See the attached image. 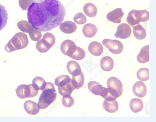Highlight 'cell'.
<instances>
[{"instance_id":"11","label":"cell","mask_w":156,"mask_h":122,"mask_svg":"<svg viewBox=\"0 0 156 122\" xmlns=\"http://www.w3.org/2000/svg\"><path fill=\"white\" fill-rule=\"evenodd\" d=\"M133 92L135 96L140 98L144 97L147 94V89L143 81H138L136 82L133 86Z\"/></svg>"},{"instance_id":"17","label":"cell","mask_w":156,"mask_h":122,"mask_svg":"<svg viewBox=\"0 0 156 122\" xmlns=\"http://www.w3.org/2000/svg\"><path fill=\"white\" fill-rule=\"evenodd\" d=\"M97 27L95 24H88L83 26L82 29L84 35L87 38H92L97 33Z\"/></svg>"},{"instance_id":"7","label":"cell","mask_w":156,"mask_h":122,"mask_svg":"<svg viewBox=\"0 0 156 122\" xmlns=\"http://www.w3.org/2000/svg\"><path fill=\"white\" fill-rule=\"evenodd\" d=\"M76 47L75 43L70 40L64 41L61 45V50L62 53L70 57L76 50Z\"/></svg>"},{"instance_id":"8","label":"cell","mask_w":156,"mask_h":122,"mask_svg":"<svg viewBox=\"0 0 156 122\" xmlns=\"http://www.w3.org/2000/svg\"><path fill=\"white\" fill-rule=\"evenodd\" d=\"M107 86L109 88L113 89L118 93L119 97L123 93V89L122 83L116 77H110L107 81Z\"/></svg>"},{"instance_id":"36","label":"cell","mask_w":156,"mask_h":122,"mask_svg":"<svg viewBox=\"0 0 156 122\" xmlns=\"http://www.w3.org/2000/svg\"><path fill=\"white\" fill-rule=\"evenodd\" d=\"M73 20L77 24H82L87 21V19L83 13H78L73 17Z\"/></svg>"},{"instance_id":"34","label":"cell","mask_w":156,"mask_h":122,"mask_svg":"<svg viewBox=\"0 0 156 122\" xmlns=\"http://www.w3.org/2000/svg\"><path fill=\"white\" fill-rule=\"evenodd\" d=\"M33 83L37 86L39 90H43L45 87L47 82L42 77H36L33 80Z\"/></svg>"},{"instance_id":"18","label":"cell","mask_w":156,"mask_h":122,"mask_svg":"<svg viewBox=\"0 0 156 122\" xmlns=\"http://www.w3.org/2000/svg\"><path fill=\"white\" fill-rule=\"evenodd\" d=\"M104 88V87L96 81H90L88 84V89L90 92L96 96H101Z\"/></svg>"},{"instance_id":"24","label":"cell","mask_w":156,"mask_h":122,"mask_svg":"<svg viewBox=\"0 0 156 122\" xmlns=\"http://www.w3.org/2000/svg\"><path fill=\"white\" fill-rule=\"evenodd\" d=\"M8 14L5 6L0 4V31L5 28L7 24Z\"/></svg>"},{"instance_id":"29","label":"cell","mask_w":156,"mask_h":122,"mask_svg":"<svg viewBox=\"0 0 156 122\" xmlns=\"http://www.w3.org/2000/svg\"><path fill=\"white\" fill-rule=\"evenodd\" d=\"M71 80L68 75H62L56 78L55 80V84L57 86H64L70 83Z\"/></svg>"},{"instance_id":"33","label":"cell","mask_w":156,"mask_h":122,"mask_svg":"<svg viewBox=\"0 0 156 122\" xmlns=\"http://www.w3.org/2000/svg\"><path fill=\"white\" fill-rule=\"evenodd\" d=\"M73 76L72 78L75 81L77 85V89H80L83 86L84 83V77L82 72L77 76Z\"/></svg>"},{"instance_id":"31","label":"cell","mask_w":156,"mask_h":122,"mask_svg":"<svg viewBox=\"0 0 156 122\" xmlns=\"http://www.w3.org/2000/svg\"><path fill=\"white\" fill-rule=\"evenodd\" d=\"M85 57V52L82 48L76 47V49L75 52L70 57L76 60H80L83 59Z\"/></svg>"},{"instance_id":"27","label":"cell","mask_w":156,"mask_h":122,"mask_svg":"<svg viewBox=\"0 0 156 122\" xmlns=\"http://www.w3.org/2000/svg\"><path fill=\"white\" fill-rule=\"evenodd\" d=\"M41 40L49 50L55 43V37L52 33H46L43 35Z\"/></svg>"},{"instance_id":"28","label":"cell","mask_w":156,"mask_h":122,"mask_svg":"<svg viewBox=\"0 0 156 122\" xmlns=\"http://www.w3.org/2000/svg\"><path fill=\"white\" fill-rule=\"evenodd\" d=\"M135 15L136 19L139 22H146L149 20V13L147 10H135Z\"/></svg>"},{"instance_id":"19","label":"cell","mask_w":156,"mask_h":122,"mask_svg":"<svg viewBox=\"0 0 156 122\" xmlns=\"http://www.w3.org/2000/svg\"><path fill=\"white\" fill-rule=\"evenodd\" d=\"M101 67L104 71L109 72L113 69L114 62L113 59L109 56L103 57L101 60Z\"/></svg>"},{"instance_id":"35","label":"cell","mask_w":156,"mask_h":122,"mask_svg":"<svg viewBox=\"0 0 156 122\" xmlns=\"http://www.w3.org/2000/svg\"><path fill=\"white\" fill-rule=\"evenodd\" d=\"M63 105L66 108H70L74 104V99L70 96H63L62 99Z\"/></svg>"},{"instance_id":"37","label":"cell","mask_w":156,"mask_h":122,"mask_svg":"<svg viewBox=\"0 0 156 122\" xmlns=\"http://www.w3.org/2000/svg\"><path fill=\"white\" fill-rule=\"evenodd\" d=\"M31 39L34 41H37L40 40L42 37L41 31H38V29H35L33 32L29 34Z\"/></svg>"},{"instance_id":"21","label":"cell","mask_w":156,"mask_h":122,"mask_svg":"<svg viewBox=\"0 0 156 122\" xmlns=\"http://www.w3.org/2000/svg\"><path fill=\"white\" fill-rule=\"evenodd\" d=\"M103 107L108 113H116L118 110V104L116 100L111 101L105 100L103 104Z\"/></svg>"},{"instance_id":"1","label":"cell","mask_w":156,"mask_h":122,"mask_svg":"<svg viewBox=\"0 0 156 122\" xmlns=\"http://www.w3.org/2000/svg\"><path fill=\"white\" fill-rule=\"evenodd\" d=\"M66 15L59 0H34L28 9V19L41 31L52 30L62 23Z\"/></svg>"},{"instance_id":"4","label":"cell","mask_w":156,"mask_h":122,"mask_svg":"<svg viewBox=\"0 0 156 122\" xmlns=\"http://www.w3.org/2000/svg\"><path fill=\"white\" fill-rule=\"evenodd\" d=\"M38 91L39 89L37 86L33 83L29 85H20L17 87L16 92L19 98L24 99L35 97L38 94Z\"/></svg>"},{"instance_id":"5","label":"cell","mask_w":156,"mask_h":122,"mask_svg":"<svg viewBox=\"0 0 156 122\" xmlns=\"http://www.w3.org/2000/svg\"><path fill=\"white\" fill-rule=\"evenodd\" d=\"M103 45L114 54H119L123 52V45L119 41L105 39L102 41Z\"/></svg>"},{"instance_id":"14","label":"cell","mask_w":156,"mask_h":122,"mask_svg":"<svg viewBox=\"0 0 156 122\" xmlns=\"http://www.w3.org/2000/svg\"><path fill=\"white\" fill-rule=\"evenodd\" d=\"M88 50L91 54L96 57L100 56L103 52V46L97 41L91 42L89 45Z\"/></svg>"},{"instance_id":"23","label":"cell","mask_w":156,"mask_h":122,"mask_svg":"<svg viewBox=\"0 0 156 122\" xmlns=\"http://www.w3.org/2000/svg\"><path fill=\"white\" fill-rule=\"evenodd\" d=\"M17 27L22 32L30 34L35 29L29 21H20L17 23Z\"/></svg>"},{"instance_id":"38","label":"cell","mask_w":156,"mask_h":122,"mask_svg":"<svg viewBox=\"0 0 156 122\" xmlns=\"http://www.w3.org/2000/svg\"><path fill=\"white\" fill-rule=\"evenodd\" d=\"M34 0H19L20 6L23 10H27L28 9L29 7L33 2Z\"/></svg>"},{"instance_id":"2","label":"cell","mask_w":156,"mask_h":122,"mask_svg":"<svg viewBox=\"0 0 156 122\" xmlns=\"http://www.w3.org/2000/svg\"><path fill=\"white\" fill-rule=\"evenodd\" d=\"M42 91V92L39 98L38 105L40 109H45L56 100L57 94L54 84L50 82L47 83L44 89Z\"/></svg>"},{"instance_id":"3","label":"cell","mask_w":156,"mask_h":122,"mask_svg":"<svg viewBox=\"0 0 156 122\" xmlns=\"http://www.w3.org/2000/svg\"><path fill=\"white\" fill-rule=\"evenodd\" d=\"M29 43L28 39L26 34L22 32H18L8 43L5 46V50L8 53L26 48Z\"/></svg>"},{"instance_id":"39","label":"cell","mask_w":156,"mask_h":122,"mask_svg":"<svg viewBox=\"0 0 156 122\" xmlns=\"http://www.w3.org/2000/svg\"><path fill=\"white\" fill-rule=\"evenodd\" d=\"M36 47L38 52L41 53H45V52H47L49 50L45 46V45L43 43L41 39H40V40L37 41L36 45Z\"/></svg>"},{"instance_id":"12","label":"cell","mask_w":156,"mask_h":122,"mask_svg":"<svg viewBox=\"0 0 156 122\" xmlns=\"http://www.w3.org/2000/svg\"><path fill=\"white\" fill-rule=\"evenodd\" d=\"M24 109L27 113L31 115H35L37 114L40 111V108L37 103L33 101H27L24 104Z\"/></svg>"},{"instance_id":"10","label":"cell","mask_w":156,"mask_h":122,"mask_svg":"<svg viewBox=\"0 0 156 122\" xmlns=\"http://www.w3.org/2000/svg\"><path fill=\"white\" fill-rule=\"evenodd\" d=\"M75 89H77V85L73 79H71L70 83L66 85L58 86V92L63 96H71L73 91Z\"/></svg>"},{"instance_id":"32","label":"cell","mask_w":156,"mask_h":122,"mask_svg":"<svg viewBox=\"0 0 156 122\" xmlns=\"http://www.w3.org/2000/svg\"><path fill=\"white\" fill-rule=\"evenodd\" d=\"M126 21L128 22L129 26L133 27H134L135 26L140 24V22L137 21L135 17V10H132L129 13L126 19Z\"/></svg>"},{"instance_id":"20","label":"cell","mask_w":156,"mask_h":122,"mask_svg":"<svg viewBox=\"0 0 156 122\" xmlns=\"http://www.w3.org/2000/svg\"><path fill=\"white\" fill-rule=\"evenodd\" d=\"M103 98L107 101H111L116 100L119 97L118 93L111 88H104L101 94Z\"/></svg>"},{"instance_id":"13","label":"cell","mask_w":156,"mask_h":122,"mask_svg":"<svg viewBox=\"0 0 156 122\" xmlns=\"http://www.w3.org/2000/svg\"><path fill=\"white\" fill-rule=\"evenodd\" d=\"M61 31L66 34H71L76 31L77 26L73 22L66 21L61 23L59 25Z\"/></svg>"},{"instance_id":"22","label":"cell","mask_w":156,"mask_h":122,"mask_svg":"<svg viewBox=\"0 0 156 122\" xmlns=\"http://www.w3.org/2000/svg\"><path fill=\"white\" fill-rule=\"evenodd\" d=\"M143 101L138 98H133L130 102V108L131 110L134 113L141 111L143 109Z\"/></svg>"},{"instance_id":"6","label":"cell","mask_w":156,"mask_h":122,"mask_svg":"<svg viewBox=\"0 0 156 122\" xmlns=\"http://www.w3.org/2000/svg\"><path fill=\"white\" fill-rule=\"evenodd\" d=\"M131 28L130 26L126 24H122L118 26L115 36L117 38L126 39L131 35Z\"/></svg>"},{"instance_id":"30","label":"cell","mask_w":156,"mask_h":122,"mask_svg":"<svg viewBox=\"0 0 156 122\" xmlns=\"http://www.w3.org/2000/svg\"><path fill=\"white\" fill-rule=\"evenodd\" d=\"M137 77L140 81L148 80L149 79V69L147 68H140L137 72Z\"/></svg>"},{"instance_id":"15","label":"cell","mask_w":156,"mask_h":122,"mask_svg":"<svg viewBox=\"0 0 156 122\" xmlns=\"http://www.w3.org/2000/svg\"><path fill=\"white\" fill-rule=\"evenodd\" d=\"M69 73L73 76H76L82 72L80 65L75 61H69L66 66Z\"/></svg>"},{"instance_id":"9","label":"cell","mask_w":156,"mask_h":122,"mask_svg":"<svg viewBox=\"0 0 156 122\" xmlns=\"http://www.w3.org/2000/svg\"><path fill=\"white\" fill-rule=\"evenodd\" d=\"M124 15L122 8H117L109 12L107 15V19L109 21L115 24L121 23V20Z\"/></svg>"},{"instance_id":"16","label":"cell","mask_w":156,"mask_h":122,"mask_svg":"<svg viewBox=\"0 0 156 122\" xmlns=\"http://www.w3.org/2000/svg\"><path fill=\"white\" fill-rule=\"evenodd\" d=\"M137 60L140 64H145L149 61V45L145 46L137 55Z\"/></svg>"},{"instance_id":"26","label":"cell","mask_w":156,"mask_h":122,"mask_svg":"<svg viewBox=\"0 0 156 122\" xmlns=\"http://www.w3.org/2000/svg\"><path fill=\"white\" fill-rule=\"evenodd\" d=\"M83 11L88 17H94L97 14V8L95 5L91 3H87L84 6Z\"/></svg>"},{"instance_id":"25","label":"cell","mask_w":156,"mask_h":122,"mask_svg":"<svg viewBox=\"0 0 156 122\" xmlns=\"http://www.w3.org/2000/svg\"><path fill=\"white\" fill-rule=\"evenodd\" d=\"M133 33L135 38L138 40H143L147 36L145 29L140 24L133 27Z\"/></svg>"}]
</instances>
